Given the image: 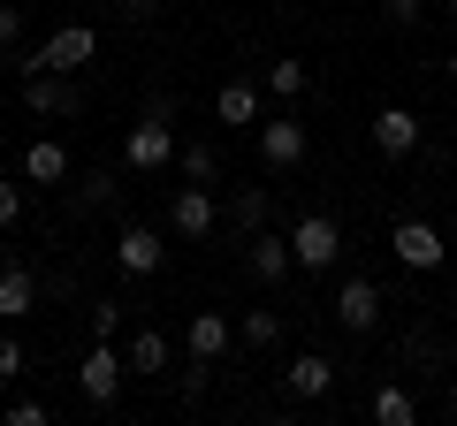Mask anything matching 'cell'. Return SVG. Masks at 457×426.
Returning <instances> with one entry per match:
<instances>
[{"mask_svg": "<svg viewBox=\"0 0 457 426\" xmlns=\"http://www.w3.org/2000/svg\"><path fill=\"white\" fill-rule=\"evenodd\" d=\"M389 251H396V266H411V274H435V266L450 259V244H442L435 221H396V229H389Z\"/></svg>", "mask_w": 457, "mask_h": 426, "instance_id": "cell-7", "label": "cell"}, {"mask_svg": "<svg viewBox=\"0 0 457 426\" xmlns=\"http://www.w3.org/2000/svg\"><path fill=\"white\" fill-rule=\"evenodd\" d=\"M336 320H343L351 335H374V328H381V290H374L366 274H351V282L336 290Z\"/></svg>", "mask_w": 457, "mask_h": 426, "instance_id": "cell-9", "label": "cell"}, {"mask_svg": "<svg viewBox=\"0 0 457 426\" xmlns=\"http://www.w3.org/2000/svg\"><path fill=\"white\" fill-rule=\"evenodd\" d=\"M69 176H77V168H69V145H54V137L23 145V183H31V191H62Z\"/></svg>", "mask_w": 457, "mask_h": 426, "instance_id": "cell-14", "label": "cell"}, {"mask_svg": "<svg viewBox=\"0 0 457 426\" xmlns=\"http://www.w3.org/2000/svg\"><path fill=\"white\" fill-rule=\"evenodd\" d=\"M213 221H221V206H213V183H183V191L168 198V229H176L183 244H206Z\"/></svg>", "mask_w": 457, "mask_h": 426, "instance_id": "cell-6", "label": "cell"}, {"mask_svg": "<svg viewBox=\"0 0 457 426\" xmlns=\"http://www.w3.org/2000/svg\"><path fill=\"white\" fill-rule=\"evenodd\" d=\"M290 259L305 266V274H328V266L343 259V229H336V213H297V221H290Z\"/></svg>", "mask_w": 457, "mask_h": 426, "instance_id": "cell-2", "label": "cell"}, {"mask_svg": "<svg viewBox=\"0 0 457 426\" xmlns=\"http://www.w3.org/2000/svg\"><path fill=\"white\" fill-rule=\"evenodd\" d=\"M267 213H275V198H267L260 183H237V198H228V229H237V236H260Z\"/></svg>", "mask_w": 457, "mask_h": 426, "instance_id": "cell-18", "label": "cell"}, {"mask_svg": "<svg viewBox=\"0 0 457 426\" xmlns=\"http://www.w3.org/2000/svg\"><path fill=\"white\" fill-rule=\"evenodd\" d=\"M213 122H221V130H260V84L228 77L221 92H213Z\"/></svg>", "mask_w": 457, "mask_h": 426, "instance_id": "cell-12", "label": "cell"}, {"mask_svg": "<svg viewBox=\"0 0 457 426\" xmlns=\"http://www.w3.org/2000/svg\"><path fill=\"white\" fill-rule=\"evenodd\" d=\"M442 77H450V84H457V46H450V61H442Z\"/></svg>", "mask_w": 457, "mask_h": 426, "instance_id": "cell-32", "label": "cell"}, {"mask_svg": "<svg viewBox=\"0 0 457 426\" xmlns=\"http://www.w3.org/2000/svg\"><path fill=\"white\" fill-rule=\"evenodd\" d=\"M16 221H23V191H16V183H8V176H0V236L16 229Z\"/></svg>", "mask_w": 457, "mask_h": 426, "instance_id": "cell-28", "label": "cell"}, {"mask_svg": "<svg viewBox=\"0 0 457 426\" xmlns=\"http://www.w3.org/2000/svg\"><path fill=\"white\" fill-rule=\"evenodd\" d=\"M305 145H312V137H305V122H297V115L260 122V160L267 168H297V160H305Z\"/></svg>", "mask_w": 457, "mask_h": 426, "instance_id": "cell-13", "label": "cell"}, {"mask_svg": "<svg viewBox=\"0 0 457 426\" xmlns=\"http://www.w3.org/2000/svg\"><path fill=\"white\" fill-rule=\"evenodd\" d=\"M237 335H245L252 350H275V343H282V312H267V305H252L245 320H237Z\"/></svg>", "mask_w": 457, "mask_h": 426, "instance_id": "cell-22", "label": "cell"}, {"mask_svg": "<svg viewBox=\"0 0 457 426\" xmlns=\"http://www.w3.org/2000/svg\"><path fill=\"white\" fill-rule=\"evenodd\" d=\"M122 160H130L137 176H161V168L176 160V122L168 115H137L130 130H122Z\"/></svg>", "mask_w": 457, "mask_h": 426, "instance_id": "cell-3", "label": "cell"}, {"mask_svg": "<svg viewBox=\"0 0 457 426\" xmlns=\"http://www.w3.org/2000/svg\"><path fill=\"white\" fill-rule=\"evenodd\" d=\"M8 426H46V404H31V396H23V404H8Z\"/></svg>", "mask_w": 457, "mask_h": 426, "instance_id": "cell-31", "label": "cell"}, {"mask_svg": "<svg viewBox=\"0 0 457 426\" xmlns=\"http://www.w3.org/2000/svg\"><path fill=\"white\" fill-rule=\"evenodd\" d=\"M69 183H77V191H69V198H77V213H92V206H114V198H122V183H114L107 168H92V176H69Z\"/></svg>", "mask_w": 457, "mask_h": 426, "instance_id": "cell-21", "label": "cell"}, {"mask_svg": "<svg viewBox=\"0 0 457 426\" xmlns=\"http://www.w3.org/2000/svg\"><path fill=\"white\" fill-rule=\"evenodd\" d=\"M282 389H290L297 404H320V396L336 389V358H328V350H297L290 373H282Z\"/></svg>", "mask_w": 457, "mask_h": 426, "instance_id": "cell-10", "label": "cell"}, {"mask_svg": "<svg viewBox=\"0 0 457 426\" xmlns=\"http://www.w3.org/2000/svg\"><path fill=\"white\" fill-rule=\"evenodd\" d=\"M122 358H130V373H168V335L161 328H137Z\"/></svg>", "mask_w": 457, "mask_h": 426, "instance_id": "cell-20", "label": "cell"}, {"mask_svg": "<svg viewBox=\"0 0 457 426\" xmlns=\"http://www.w3.org/2000/svg\"><path fill=\"white\" fill-rule=\"evenodd\" d=\"M374 152L381 160H411L420 152V115L411 107H381L374 115Z\"/></svg>", "mask_w": 457, "mask_h": 426, "instance_id": "cell-11", "label": "cell"}, {"mask_svg": "<svg viewBox=\"0 0 457 426\" xmlns=\"http://www.w3.org/2000/svg\"><path fill=\"white\" fill-rule=\"evenodd\" d=\"M122 320H130V305H122V297H99V305H92V343H114Z\"/></svg>", "mask_w": 457, "mask_h": 426, "instance_id": "cell-25", "label": "cell"}, {"mask_svg": "<svg viewBox=\"0 0 457 426\" xmlns=\"http://www.w3.org/2000/svg\"><path fill=\"white\" fill-rule=\"evenodd\" d=\"M122 381H130V358H122L114 343H92V350H84V365H77V396H84V404L107 411L114 396H122Z\"/></svg>", "mask_w": 457, "mask_h": 426, "instance_id": "cell-4", "label": "cell"}, {"mask_svg": "<svg viewBox=\"0 0 457 426\" xmlns=\"http://www.w3.org/2000/svg\"><path fill=\"white\" fill-rule=\"evenodd\" d=\"M381 23H389V31H420V23H427V0H381Z\"/></svg>", "mask_w": 457, "mask_h": 426, "instance_id": "cell-26", "label": "cell"}, {"mask_svg": "<svg viewBox=\"0 0 457 426\" xmlns=\"http://www.w3.org/2000/svg\"><path fill=\"white\" fill-rule=\"evenodd\" d=\"M114 266H122V274H137V282L161 274V266H168V236L145 229V221H130V229L114 236Z\"/></svg>", "mask_w": 457, "mask_h": 426, "instance_id": "cell-8", "label": "cell"}, {"mask_svg": "<svg viewBox=\"0 0 457 426\" xmlns=\"http://www.w3.org/2000/svg\"><path fill=\"white\" fill-rule=\"evenodd\" d=\"M16 46H23V8L0 0V53H16Z\"/></svg>", "mask_w": 457, "mask_h": 426, "instance_id": "cell-27", "label": "cell"}, {"mask_svg": "<svg viewBox=\"0 0 457 426\" xmlns=\"http://www.w3.org/2000/svg\"><path fill=\"white\" fill-rule=\"evenodd\" d=\"M305 84H312V69L297 61V53H282V61L267 69V92H275V99H305Z\"/></svg>", "mask_w": 457, "mask_h": 426, "instance_id": "cell-23", "label": "cell"}, {"mask_svg": "<svg viewBox=\"0 0 457 426\" xmlns=\"http://www.w3.org/2000/svg\"><path fill=\"white\" fill-rule=\"evenodd\" d=\"M206 381H213V365H206V358L183 365V396H206Z\"/></svg>", "mask_w": 457, "mask_h": 426, "instance_id": "cell-30", "label": "cell"}, {"mask_svg": "<svg viewBox=\"0 0 457 426\" xmlns=\"http://www.w3.org/2000/svg\"><path fill=\"white\" fill-rule=\"evenodd\" d=\"M442 16H450V23H457V0H442Z\"/></svg>", "mask_w": 457, "mask_h": 426, "instance_id": "cell-33", "label": "cell"}, {"mask_svg": "<svg viewBox=\"0 0 457 426\" xmlns=\"http://www.w3.org/2000/svg\"><path fill=\"white\" fill-rule=\"evenodd\" d=\"M23 373V343H16V335H0V381H16Z\"/></svg>", "mask_w": 457, "mask_h": 426, "instance_id": "cell-29", "label": "cell"}, {"mask_svg": "<svg viewBox=\"0 0 457 426\" xmlns=\"http://www.w3.org/2000/svg\"><path fill=\"white\" fill-rule=\"evenodd\" d=\"M366 411H374V426H411V419H420V396H411L404 381H381Z\"/></svg>", "mask_w": 457, "mask_h": 426, "instance_id": "cell-19", "label": "cell"}, {"mask_svg": "<svg viewBox=\"0 0 457 426\" xmlns=\"http://www.w3.org/2000/svg\"><path fill=\"white\" fill-rule=\"evenodd\" d=\"M183 350H191V358H206V365H221V350H228V312H191Z\"/></svg>", "mask_w": 457, "mask_h": 426, "instance_id": "cell-17", "label": "cell"}, {"mask_svg": "<svg viewBox=\"0 0 457 426\" xmlns=\"http://www.w3.org/2000/svg\"><path fill=\"white\" fill-rule=\"evenodd\" d=\"M245 266H252V282H290V236H275V229H260V236H245Z\"/></svg>", "mask_w": 457, "mask_h": 426, "instance_id": "cell-15", "label": "cell"}, {"mask_svg": "<svg viewBox=\"0 0 457 426\" xmlns=\"http://www.w3.org/2000/svg\"><path fill=\"white\" fill-rule=\"evenodd\" d=\"M16 61V77H31V69H62V77H77V69H92L99 61V31L92 23H62V31H46V46H31V53H8Z\"/></svg>", "mask_w": 457, "mask_h": 426, "instance_id": "cell-1", "label": "cell"}, {"mask_svg": "<svg viewBox=\"0 0 457 426\" xmlns=\"http://www.w3.org/2000/svg\"><path fill=\"white\" fill-rule=\"evenodd\" d=\"M176 160H183V183H221V152L213 145H176Z\"/></svg>", "mask_w": 457, "mask_h": 426, "instance_id": "cell-24", "label": "cell"}, {"mask_svg": "<svg viewBox=\"0 0 457 426\" xmlns=\"http://www.w3.org/2000/svg\"><path fill=\"white\" fill-rule=\"evenodd\" d=\"M23 107H31V115L69 122V115H84V84L62 77V69H31V77H23Z\"/></svg>", "mask_w": 457, "mask_h": 426, "instance_id": "cell-5", "label": "cell"}, {"mask_svg": "<svg viewBox=\"0 0 457 426\" xmlns=\"http://www.w3.org/2000/svg\"><path fill=\"white\" fill-rule=\"evenodd\" d=\"M38 312V274L23 259H8L0 266V320H31Z\"/></svg>", "mask_w": 457, "mask_h": 426, "instance_id": "cell-16", "label": "cell"}]
</instances>
